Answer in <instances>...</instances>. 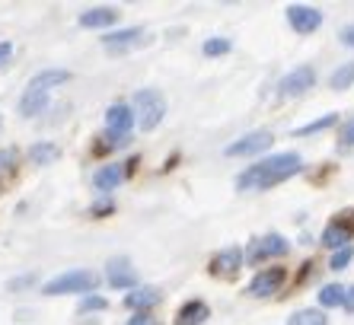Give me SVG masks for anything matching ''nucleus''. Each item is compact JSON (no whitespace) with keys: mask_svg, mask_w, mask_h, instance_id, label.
<instances>
[{"mask_svg":"<svg viewBox=\"0 0 354 325\" xmlns=\"http://www.w3.org/2000/svg\"><path fill=\"white\" fill-rule=\"evenodd\" d=\"M342 147H354V118L342 124Z\"/></svg>","mask_w":354,"mask_h":325,"instance_id":"nucleus-28","label":"nucleus"},{"mask_svg":"<svg viewBox=\"0 0 354 325\" xmlns=\"http://www.w3.org/2000/svg\"><path fill=\"white\" fill-rule=\"evenodd\" d=\"M345 293H348V287H342V284H326L316 297H319V306L322 309H332V306H345Z\"/></svg>","mask_w":354,"mask_h":325,"instance_id":"nucleus-20","label":"nucleus"},{"mask_svg":"<svg viewBox=\"0 0 354 325\" xmlns=\"http://www.w3.org/2000/svg\"><path fill=\"white\" fill-rule=\"evenodd\" d=\"M109 303L102 300V297H96V293H86L80 300V313H90V309H106Z\"/></svg>","mask_w":354,"mask_h":325,"instance_id":"nucleus-27","label":"nucleus"},{"mask_svg":"<svg viewBox=\"0 0 354 325\" xmlns=\"http://www.w3.org/2000/svg\"><path fill=\"white\" fill-rule=\"evenodd\" d=\"M288 239L281 233H268V236H262V239H256V243L246 249V261L249 265H262V261H268V259H278V255H288Z\"/></svg>","mask_w":354,"mask_h":325,"instance_id":"nucleus-5","label":"nucleus"},{"mask_svg":"<svg viewBox=\"0 0 354 325\" xmlns=\"http://www.w3.org/2000/svg\"><path fill=\"white\" fill-rule=\"evenodd\" d=\"M313 86H316V71H313L310 64H300L297 71L284 73V80L278 83L281 96H288V99L304 96V93H306V90H313Z\"/></svg>","mask_w":354,"mask_h":325,"instance_id":"nucleus-7","label":"nucleus"},{"mask_svg":"<svg viewBox=\"0 0 354 325\" xmlns=\"http://www.w3.org/2000/svg\"><path fill=\"white\" fill-rule=\"evenodd\" d=\"M118 23V10L115 7H93L80 13V26L83 29H109Z\"/></svg>","mask_w":354,"mask_h":325,"instance_id":"nucleus-13","label":"nucleus"},{"mask_svg":"<svg viewBox=\"0 0 354 325\" xmlns=\"http://www.w3.org/2000/svg\"><path fill=\"white\" fill-rule=\"evenodd\" d=\"M207 316H211V309H207L205 300H189L176 313V325H201Z\"/></svg>","mask_w":354,"mask_h":325,"instance_id":"nucleus-17","label":"nucleus"},{"mask_svg":"<svg viewBox=\"0 0 354 325\" xmlns=\"http://www.w3.org/2000/svg\"><path fill=\"white\" fill-rule=\"evenodd\" d=\"M144 41H147V32H144V29H138V26H131V29L106 32V35H102V48L112 51V55H124V51L138 48V45H144Z\"/></svg>","mask_w":354,"mask_h":325,"instance_id":"nucleus-8","label":"nucleus"},{"mask_svg":"<svg viewBox=\"0 0 354 325\" xmlns=\"http://www.w3.org/2000/svg\"><path fill=\"white\" fill-rule=\"evenodd\" d=\"M288 23H290L294 32L310 35V32H316V29L322 26V10L306 7V3H290L288 7Z\"/></svg>","mask_w":354,"mask_h":325,"instance_id":"nucleus-9","label":"nucleus"},{"mask_svg":"<svg viewBox=\"0 0 354 325\" xmlns=\"http://www.w3.org/2000/svg\"><path fill=\"white\" fill-rule=\"evenodd\" d=\"M272 140H274L272 131H249V134H243L239 140L227 144L223 154L227 156H256V154H265V150L272 147Z\"/></svg>","mask_w":354,"mask_h":325,"instance_id":"nucleus-6","label":"nucleus"},{"mask_svg":"<svg viewBox=\"0 0 354 325\" xmlns=\"http://www.w3.org/2000/svg\"><path fill=\"white\" fill-rule=\"evenodd\" d=\"M338 39H342V45H348V48H354V23L342 26V32H338Z\"/></svg>","mask_w":354,"mask_h":325,"instance_id":"nucleus-29","label":"nucleus"},{"mask_svg":"<svg viewBox=\"0 0 354 325\" xmlns=\"http://www.w3.org/2000/svg\"><path fill=\"white\" fill-rule=\"evenodd\" d=\"M351 259H354V245H345V249H338V252L329 259V268L332 271H345L348 265H351Z\"/></svg>","mask_w":354,"mask_h":325,"instance_id":"nucleus-26","label":"nucleus"},{"mask_svg":"<svg viewBox=\"0 0 354 325\" xmlns=\"http://www.w3.org/2000/svg\"><path fill=\"white\" fill-rule=\"evenodd\" d=\"M342 309L354 313V287H348V293H345V306H342Z\"/></svg>","mask_w":354,"mask_h":325,"instance_id":"nucleus-33","label":"nucleus"},{"mask_svg":"<svg viewBox=\"0 0 354 325\" xmlns=\"http://www.w3.org/2000/svg\"><path fill=\"white\" fill-rule=\"evenodd\" d=\"M99 287V275L90 268H74V271H64V275L51 277L48 284L41 287L45 297H64V293H93Z\"/></svg>","mask_w":354,"mask_h":325,"instance_id":"nucleus-2","label":"nucleus"},{"mask_svg":"<svg viewBox=\"0 0 354 325\" xmlns=\"http://www.w3.org/2000/svg\"><path fill=\"white\" fill-rule=\"evenodd\" d=\"M17 150H13V147H10V150H3V154H0V166H3V169H13V162H17Z\"/></svg>","mask_w":354,"mask_h":325,"instance_id":"nucleus-30","label":"nucleus"},{"mask_svg":"<svg viewBox=\"0 0 354 325\" xmlns=\"http://www.w3.org/2000/svg\"><path fill=\"white\" fill-rule=\"evenodd\" d=\"M71 80V73L67 71H41L35 73L32 80H29V86H39V90H51V86H61V83Z\"/></svg>","mask_w":354,"mask_h":325,"instance_id":"nucleus-21","label":"nucleus"},{"mask_svg":"<svg viewBox=\"0 0 354 325\" xmlns=\"http://www.w3.org/2000/svg\"><path fill=\"white\" fill-rule=\"evenodd\" d=\"M332 124H338V115L335 112H329V115H322V118H316V122H310V124H304V128H297L294 134H316V131H326V128H332Z\"/></svg>","mask_w":354,"mask_h":325,"instance_id":"nucleus-24","label":"nucleus"},{"mask_svg":"<svg viewBox=\"0 0 354 325\" xmlns=\"http://www.w3.org/2000/svg\"><path fill=\"white\" fill-rule=\"evenodd\" d=\"M300 169H304L300 154H272L239 172L236 188L239 192H262V188H272V185H281V182L294 179Z\"/></svg>","mask_w":354,"mask_h":325,"instance_id":"nucleus-1","label":"nucleus"},{"mask_svg":"<svg viewBox=\"0 0 354 325\" xmlns=\"http://www.w3.org/2000/svg\"><path fill=\"white\" fill-rule=\"evenodd\" d=\"M288 325H329V319H326L322 309H297L288 319Z\"/></svg>","mask_w":354,"mask_h":325,"instance_id":"nucleus-22","label":"nucleus"},{"mask_svg":"<svg viewBox=\"0 0 354 325\" xmlns=\"http://www.w3.org/2000/svg\"><path fill=\"white\" fill-rule=\"evenodd\" d=\"M354 83V61H348V64H342V67H335V73L329 77V86L335 93H342V90H348Z\"/></svg>","mask_w":354,"mask_h":325,"instance_id":"nucleus-23","label":"nucleus"},{"mask_svg":"<svg viewBox=\"0 0 354 325\" xmlns=\"http://www.w3.org/2000/svg\"><path fill=\"white\" fill-rule=\"evenodd\" d=\"M58 156H61V150L55 144H48V140L29 147V162H32V166H51Z\"/></svg>","mask_w":354,"mask_h":325,"instance_id":"nucleus-19","label":"nucleus"},{"mask_svg":"<svg viewBox=\"0 0 354 325\" xmlns=\"http://www.w3.org/2000/svg\"><path fill=\"white\" fill-rule=\"evenodd\" d=\"M160 303V290L157 287H134L128 297H124V306L128 309H138V313H147Z\"/></svg>","mask_w":354,"mask_h":325,"instance_id":"nucleus-16","label":"nucleus"},{"mask_svg":"<svg viewBox=\"0 0 354 325\" xmlns=\"http://www.w3.org/2000/svg\"><path fill=\"white\" fill-rule=\"evenodd\" d=\"M230 48H233L230 39H207L201 51H205L207 57H221V55H230Z\"/></svg>","mask_w":354,"mask_h":325,"instance_id":"nucleus-25","label":"nucleus"},{"mask_svg":"<svg viewBox=\"0 0 354 325\" xmlns=\"http://www.w3.org/2000/svg\"><path fill=\"white\" fill-rule=\"evenodd\" d=\"M284 281H288V271L284 268H265L249 281L246 290L252 293V297H272V293H278L281 287H284Z\"/></svg>","mask_w":354,"mask_h":325,"instance_id":"nucleus-10","label":"nucleus"},{"mask_svg":"<svg viewBox=\"0 0 354 325\" xmlns=\"http://www.w3.org/2000/svg\"><path fill=\"white\" fill-rule=\"evenodd\" d=\"M211 268L217 271V275H236L239 268H243V252L239 249H223V252L214 255V261H211Z\"/></svg>","mask_w":354,"mask_h":325,"instance_id":"nucleus-18","label":"nucleus"},{"mask_svg":"<svg viewBox=\"0 0 354 325\" xmlns=\"http://www.w3.org/2000/svg\"><path fill=\"white\" fill-rule=\"evenodd\" d=\"M13 57V41H0V67Z\"/></svg>","mask_w":354,"mask_h":325,"instance_id":"nucleus-31","label":"nucleus"},{"mask_svg":"<svg viewBox=\"0 0 354 325\" xmlns=\"http://www.w3.org/2000/svg\"><path fill=\"white\" fill-rule=\"evenodd\" d=\"M128 325H157V319H150L147 313H138V316H134Z\"/></svg>","mask_w":354,"mask_h":325,"instance_id":"nucleus-32","label":"nucleus"},{"mask_svg":"<svg viewBox=\"0 0 354 325\" xmlns=\"http://www.w3.org/2000/svg\"><path fill=\"white\" fill-rule=\"evenodd\" d=\"M322 245L326 249H345V245H351V223H342V220H335V223H329V227L322 230Z\"/></svg>","mask_w":354,"mask_h":325,"instance_id":"nucleus-14","label":"nucleus"},{"mask_svg":"<svg viewBox=\"0 0 354 325\" xmlns=\"http://www.w3.org/2000/svg\"><path fill=\"white\" fill-rule=\"evenodd\" d=\"M122 182H124V166L122 162H109V166L96 169V176H93V185H96L99 192H112V188H118Z\"/></svg>","mask_w":354,"mask_h":325,"instance_id":"nucleus-15","label":"nucleus"},{"mask_svg":"<svg viewBox=\"0 0 354 325\" xmlns=\"http://www.w3.org/2000/svg\"><path fill=\"white\" fill-rule=\"evenodd\" d=\"M106 281L115 290H128V287H138V271L131 268L128 259H112L106 265Z\"/></svg>","mask_w":354,"mask_h":325,"instance_id":"nucleus-11","label":"nucleus"},{"mask_svg":"<svg viewBox=\"0 0 354 325\" xmlns=\"http://www.w3.org/2000/svg\"><path fill=\"white\" fill-rule=\"evenodd\" d=\"M106 128H109V138H112V147H122L131 140V128H134V109L124 106V102H115L109 106L106 112Z\"/></svg>","mask_w":354,"mask_h":325,"instance_id":"nucleus-4","label":"nucleus"},{"mask_svg":"<svg viewBox=\"0 0 354 325\" xmlns=\"http://www.w3.org/2000/svg\"><path fill=\"white\" fill-rule=\"evenodd\" d=\"M48 109V90H39V86H26L23 99H19V115L23 118H35Z\"/></svg>","mask_w":354,"mask_h":325,"instance_id":"nucleus-12","label":"nucleus"},{"mask_svg":"<svg viewBox=\"0 0 354 325\" xmlns=\"http://www.w3.org/2000/svg\"><path fill=\"white\" fill-rule=\"evenodd\" d=\"M166 118V99L160 90H138L134 93V122L140 124V131L160 128V122Z\"/></svg>","mask_w":354,"mask_h":325,"instance_id":"nucleus-3","label":"nucleus"}]
</instances>
